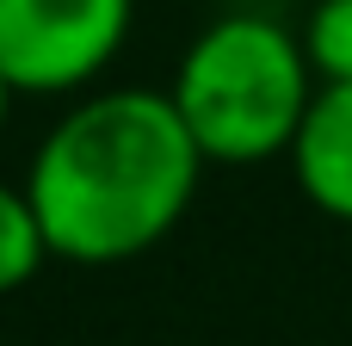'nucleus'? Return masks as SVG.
<instances>
[{"mask_svg":"<svg viewBox=\"0 0 352 346\" xmlns=\"http://www.w3.org/2000/svg\"><path fill=\"white\" fill-rule=\"evenodd\" d=\"M204 173L173 93L118 87L80 99L31 155V210L43 223L50 260L118 266L173 235Z\"/></svg>","mask_w":352,"mask_h":346,"instance_id":"1","label":"nucleus"},{"mask_svg":"<svg viewBox=\"0 0 352 346\" xmlns=\"http://www.w3.org/2000/svg\"><path fill=\"white\" fill-rule=\"evenodd\" d=\"M316 87L322 80L303 37H291L266 12H223L179 56L173 105L204 161L260 167L272 155H291Z\"/></svg>","mask_w":352,"mask_h":346,"instance_id":"2","label":"nucleus"},{"mask_svg":"<svg viewBox=\"0 0 352 346\" xmlns=\"http://www.w3.org/2000/svg\"><path fill=\"white\" fill-rule=\"evenodd\" d=\"M136 0H0V68L19 93H74L111 68Z\"/></svg>","mask_w":352,"mask_h":346,"instance_id":"3","label":"nucleus"},{"mask_svg":"<svg viewBox=\"0 0 352 346\" xmlns=\"http://www.w3.org/2000/svg\"><path fill=\"white\" fill-rule=\"evenodd\" d=\"M291 173H297V192L322 217L352 223V80L316 87L291 142Z\"/></svg>","mask_w":352,"mask_h":346,"instance_id":"4","label":"nucleus"},{"mask_svg":"<svg viewBox=\"0 0 352 346\" xmlns=\"http://www.w3.org/2000/svg\"><path fill=\"white\" fill-rule=\"evenodd\" d=\"M43 260H50V241H43V223L31 210V192L0 186V297L31 285Z\"/></svg>","mask_w":352,"mask_h":346,"instance_id":"5","label":"nucleus"},{"mask_svg":"<svg viewBox=\"0 0 352 346\" xmlns=\"http://www.w3.org/2000/svg\"><path fill=\"white\" fill-rule=\"evenodd\" d=\"M303 50L316 80H352V0H316L303 19Z\"/></svg>","mask_w":352,"mask_h":346,"instance_id":"6","label":"nucleus"},{"mask_svg":"<svg viewBox=\"0 0 352 346\" xmlns=\"http://www.w3.org/2000/svg\"><path fill=\"white\" fill-rule=\"evenodd\" d=\"M12 93H19V87H12V80H6V68H0V130H6V111H12Z\"/></svg>","mask_w":352,"mask_h":346,"instance_id":"7","label":"nucleus"}]
</instances>
